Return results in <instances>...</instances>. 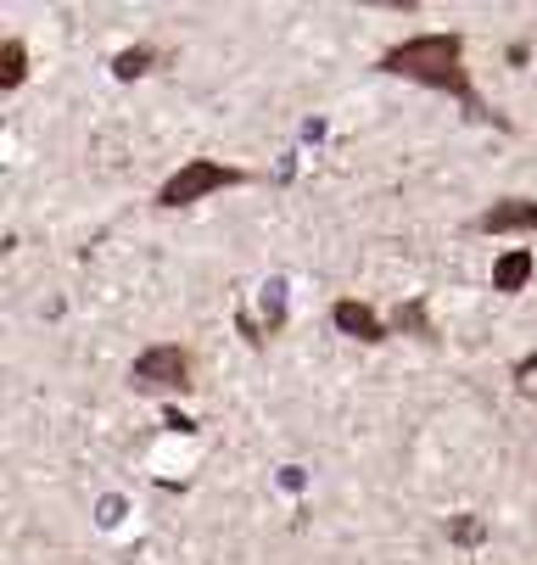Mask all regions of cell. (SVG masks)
<instances>
[{
  "mask_svg": "<svg viewBox=\"0 0 537 565\" xmlns=\"http://www.w3.org/2000/svg\"><path fill=\"white\" fill-rule=\"evenodd\" d=\"M380 73H393V78H409V85H426V90H442L453 96L459 107H465L476 124H493V129H509L504 113H493L476 85H471V67H465V34H415V40H398L380 51L375 62Z\"/></svg>",
  "mask_w": 537,
  "mask_h": 565,
  "instance_id": "6da1fadb",
  "label": "cell"
},
{
  "mask_svg": "<svg viewBox=\"0 0 537 565\" xmlns=\"http://www.w3.org/2000/svg\"><path fill=\"white\" fill-rule=\"evenodd\" d=\"M247 180H253V174H247V169H236V163H218V157H191V163H185L180 174H169V180H163L158 207H191V202H202V196H213V191L247 185Z\"/></svg>",
  "mask_w": 537,
  "mask_h": 565,
  "instance_id": "7a4b0ae2",
  "label": "cell"
},
{
  "mask_svg": "<svg viewBox=\"0 0 537 565\" xmlns=\"http://www.w3.org/2000/svg\"><path fill=\"white\" fill-rule=\"evenodd\" d=\"M129 386L135 392H191V353L174 348V342H158L146 348L135 364H129Z\"/></svg>",
  "mask_w": 537,
  "mask_h": 565,
  "instance_id": "3957f363",
  "label": "cell"
},
{
  "mask_svg": "<svg viewBox=\"0 0 537 565\" xmlns=\"http://www.w3.org/2000/svg\"><path fill=\"white\" fill-rule=\"evenodd\" d=\"M471 230H476V235H520V230L537 235V202H526V196H504V202L482 207Z\"/></svg>",
  "mask_w": 537,
  "mask_h": 565,
  "instance_id": "277c9868",
  "label": "cell"
},
{
  "mask_svg": "<svg viewBox=\"0 0 537 565\" xmlns=\"http://www.w3.org/2000/svg\"><path fill=\"white\" fill-rule=\"evenodd\" d=\"M331 326H336L342 337L364 342V348H380V342H387V319H380L369 302H358V297H342V302L331 308Z\"/></svg>",
  "mask_w": 537,
  "mask_h": 565,
  "instance_id": "5b68a950",
  "label": "cell"
},
{
  "mask_svg": "<svg viewBox=\"0 0 537 565\" xmlns=\"http://www.w3.org/2000/svg\"><path fill=\"white\" fill-rule=\"evenodd\" d=\"M531 269H537V258L526 253V247H515V253H504L498 264H493V291H526V280H531Z\"/></svg>",
  "mask_w": 537,
  "mask_h": 565,
  "instance_id": "8992f818",
  "label": "cell"
},
{
  "mask_svg": "<svg viewBox=\"0 0 537 565\" xmlns=\"http://www.w3.org/2000/svg\"><path fill=\"white\" fill-rule=\"evenodd\" d=\"M23 78H29V45L12 34L7 45H0V85H7V90H18Z\"/></svg>",
  "mask_w": 537,
  "mask_h": 565,
  "instance_id": "52a82bcc",
  "label": "cell"
},
{
  "mask_svg": "<svg viewBox=\"0 0 537 565\" xmlns=\"http://www.w3.org/2000/svg\"><path fill=\"white\" fill-rule=\"evenodd\" d=\"M151 62H158V51H151V45H129V51L112 56V73L118 78H140V73H151Z\"/></svg>",
  "mask_w": 537,
  "mask_h": 565,
  "instance_id": "ba28073f",
  "label": "cell"
},
{
  "mask_svg": "<svg viewBox=\"0 0 537 565\" xmlns=\"http://www.w3.org/2000/svg\"><path fill=\"white\" fill-rule=\"evenodd\" d=\"M258 308H264V331H280L286 326V280H269L264 297H258Z\"/></svg>",
  "mask_w": 537,
  "mask_h": 565,
  "instance_id": "9c48e42d",
  "label": "cell"
},
{
  "mask_svg": "<svg viewBox=\"0 0 537 565\" xmlns=\"http://www.w3.org/2000/svg\"><path fill=\"white\" fill-rule=\"evenodd\" d=\"M393 326H398V331H415V337H426V342H437L431 319H426V302H404V308L393 313Z\"/></svg>",
  "mask_w": 537,
  "mask_h": 565,
  "instance_id": "30bf717a",
  "label": "cell"
},
{
  "mask_svg": "<svg viewBox=\"0 0 537 565\" xmlns=\"http://www.w3.org/2000/svg\"><path fill=\"white\" fill-rule=\"evenodd\" d=\"M448 537L471 548V543H482V537H487V526H482L476 515H453V521H448Z\"/></svg>",
  "mask_w": 537,
  "mask_h": 565,
  "instance_id": "8fae6325",
  "label": "cell"
},
{
  "mask_svg": "<svg viewBox=\"0 0 537 565\" xmlns=\"http://www.w3.org/2000/svg\"><path fill=\"white\" fill-rule=\"evenodd\" d=\"M163 426H169V431H196V420H191V415H180V409H169V415H163Z\"/></svg>",
  "mask_w": 537,
  "mask_h": 565,
  "instance_id": "7c38bea8",
  "label": "cell"
}]
</instances>
